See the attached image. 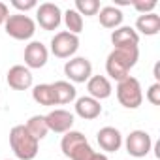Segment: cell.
Wrapping results in <instances>:
<instances>
[{
  "mask_svg": "<svg viewBox=\"0 0 160 160\" xmlns=\"http://www.w3.org/2000/svg\"><path fill=\"white\" fill-rule=\"evenodd\" d=\"M45 122H47V128L51 132L66 134V132L72 130V126L75 122V117L68 109H53L45 115Z\"/></svg>",
  "mask_w": 160,
  "mask_h": 160,
  "instance_id": "9",
  "label": "cell"
},
{
  "mask_svg": "<svg viewBox=\"0 0 160 160\" xmlns=\"http://www.w3.org/2000/svg\"><path fill=\"white\" fill-rule=\"evenodd\" d=\"M64 75L72 83H87L92 75V64L85 57H72L64 64Z\"/></svg>",
  "mask_w": 160,
  "mask_h": 160,
  "instance_id": "7",
  "label": "cell"
},
{
  "mask_svg": "<svg viewBox=\"0 0 160 160\" xmlns=\"http://www.w3.org/2000/svg\"><path fill=\"white\" fill-rule=\"evenodd\" d=\"M122 143L126 147V152L134 158H143L152 149V139L145 130H132L126 136V139H122Z\"/></svg>",
  "mask_w": 160,
  "mask_h": 160,
  "instance_id": "6",
  "label": "cell"
},
{
  "mask_svg": "<svg viewBox=\"0 0 160 160\" xmlns=\"http://www.w3.org/2000/svg\"><path fill=\"white\" fill-rule=\"evenodd\" d=\"M145 98H147L149 104H152V106H160V83H152V85L147 89Z\"/></svg>",
  "mask_w": 160,
  "mask_h": 160,
  "instance_id": "25",
  "label": "cell"
},
{
  "mask_svg": "<svg viewBox=\"0 0 160 160\" xmlns=\"http://www.w3.org/2000/svg\"><path fill=\"white\" fill-rule=\"evenodd\" d=\"M117 100L122 108L126 109H138L143 102V91H141V83L136 77L128 75L126 79L117 83Z\"/></svg>",
  "mask_w": 160,
  "mask_h": 160,
  "instance_id": "3",
  "label": "cell"
},
{
  "mask_svg": "<svg viewBox=\"0 0 160 160\" xmlns=\"http://www.w3.org/2000/svg\"><path fill=\"white\" fill-rule=\"evenodd\" d=\"M8 15H10V10H8V6H6L4 2H0V25H4V23H6Z\"/></svg>",
  "mask_w": 160,
  "mask_h": 160,
  "instance_id": "28",
  "label": "cell"
},
{
  "mask_svg": "<svg viewBox=\"0 0 160 160\" xmlns=\"http://www.w3.org/2000/svg\"><path fill=\"white\" fill-rule=\"evenodd\" d=\"M87 91H89L91 98L100 102V100H106V98L111 96L113 87H111L109 77H106V75H91V79L87 81Z\"/></svg>",
  "mask_w": 160,
  "mask_h": 160,
  "instance_id": "13",
  "label": "cell"
},
{
  "mask_svg": "<svg viewBox=\"0 0 160 160\" xmlns=\"http://www.w3.org/2000/svg\"><path fill=\"white\" fill-rule=\"evenodd\" d=\"M136 12H139V15H145V13H154V8L158 6L156 0H149V2H143V0H139V2H134L132 4Z\"/></svg>",
  "mask_w": 160,
  "mask_h": 160,
  "instance_id": "24",
  "label": "cell"
},
{
  "mask_svg": "<svg viewBox=\"0 0 160 160\" xmlns=\"http://www.w3.org/2000/svg\"><path fill=\"white\" fill-rule=\"evenodd\" d=\"M102 113V106L98 100L91 98V96H81L75 98V115L81 117L85 121H92L96 117H100Z\"/></svg>",
  "mask_w": 160,
  "mask_h": 160,
  "instance_id": "14",
  "label": "cell"
},
{
  "mask_svg": "<svg viewBox=\"0 0 160 160\" xmlns=\"http://www.w3.org/2000/svg\"><path fill=\"white\" fill-rule=\"evenodd\" d=\"M79 15H85V17H91V15H96L100 12V2L98 0H75V8H73Z\"/></svg>",
  "mask_w": 160,
  "mask_h": 160,
  "instance_id": "23",
  "label": "cell"
},
{
  "mask_svg": "<svg viewBox=\"0 0 160 160\" xmlns=\"http://www.w3.org/2000/svg\"><path fill=\"white\" fill-rule=\"evenodd\" d=\"M12 6L17 8L19 12H28V10H36L38 2L36 0H27V2H23V0H12Z\"/></svg>",
  "mask_w": 160,
  "mask_h": 160,
  "instance_id": "27",
  "label": "cell"
},
{
  "mask_svg": "<svg viewBox=\"0 0 160 160\" xmlns=\"http://www.w3.org/2000/svg\"><path fill=\"white\" fill-rule=\"evenodd\" d=\"M139 58V47L128 45V47H113V51L106 58V72L115 81H122L130 75V70L138 64Z\"/></svg>",
  "mask_w": 160,
  "mask_h": 160,
  "instance_id": "1",
  "label": "cell"
},
{
  "mask_svg": "<svg viewBox=\"0 0 160 160\" xmlns=\"http://www.w3.org/2000/svg\"><path fill=\"white\" fill-rule=\"evenodd\" d=\"M10 147L17 160H34L38 154V139L30 136L25 124H17L10 130Z\"/></svg>",
  "mask_w": 160,
  "mask_h": 160,
  "instance_id": "2",
  "label": "cell"
},
{
  "mask_svg": "<svg viewBox=\"0 0 160 160\" xmlns=\"http://www.w3.org/2000/svg\"><path fill=\"white\" fill-rule=\"evenodd\" d=\"M111 43L115 47H128L139 43V34L132 27H119L111 32Z\"/></svg>",
  "mask_w": 160,
  "mask_h": 160,
  "instance_id": "16",
  "label": "cell"
},
{
  "mask_svg": "<svg viewBox=\"0 0 160 160\" xmlns=\"http://www.w3.org/2000/svg\"><path fill=\"white\" fill-rule=\"evenodd\" d=\"M6 160H12V158H6Z\"/></svg>",
  "mask_w": 160,
  "mask_h": 160,
  "instance_id": "30",
  "label": "cell"
},
{
  "mask_svg": "<svg viewBox=\"0 0 160 160\" xmlns=\"http://www.w3.org/2000/svg\"><path fill=\"white\" fill-rule=\"evenodd\" d=\"M25 128L30 132V136L34 138V139H43L45 136H47V132H49V128H47V122H45V115H32L28 121H27V124H25Z\"/></svg>",
  "mask_w": 160,
  "mask_h": 160,
  "instance_id": "21",
  "label": "cell"
},
{
  "mask_svg": "<svg viewBox=\"0 0 160 160\" xmlns=\"http://www.w3.org/2000/svg\"><path fill=\"white\" fill-rule=\"evenodd\" d=\"M89 145V139L81 134V132H77V130H70L62 136V141H60V149L64 152V156H73L79 149H83Z\"/></svg>",
  "mask_w": 160,
  "mask_h": 160,
  "instance_id": "15",
  "label": "cell"
},
{
  "mask_svg": "<svg viewBox=\"0 0 160 160\" xmlns=\"http://www.w3.org/2000/svg\"><path fill=\"white\" fill-rule=\"evenodd\" d=\"M100 15H98V19H100V25L104 27V28H119V27H122V19H124V15H122V12L117 8V6H104V8H100V12H98Z\"/></svg>",
  "mask_w": 160,
  "mask_h": 160,
  "instance_id": "17",
  "label": "cell"
},
{
  "mask_svg": "<svg viewBox=\"0 0 160 160\" xmlns=\"http://www.w3.org/2000/svg\"><path fill=\"white\" fill-rule=\"evenodd\" d=\"M36 23L43 30H57L62 23V12L53 2H43L36 8Z\"/></svg>",
  "mask_w": 160,
  "mask_h": 160,
  "instance_id": "8",
  "label": "cell"
},
{
  "mask_svg": "<svg viewBox=\"0 0 160 160\" xmlns=\"http://www.w3.org/2000/svg\"><path fill=\"white\" fill-rule=\"evenodd\" d=\"M51 85H53V91H55V96H57V104L64 106V104L75 102L77 91H75V87L70 81H55Z\"/></svg>",
  "mask_w": 160,
  "mask_h": 160,
  "instance_id": "19",
  "label": "cell"
},
{
  "mask_svg": "<svg viewBox=\"0 0 160 160\" xmlns=\"http://www.w3.org/2000/svg\"><path fill=\"white\" fill-rule=\"evenodd\" d=\"M49 51L42 42H30L25 47V66L28 70H40L47 64Z\"/></svg>",
  "mask_w": 160,
  "mask_h": 160,
  "instance_id": "11",
  "label": "cell"
},
{
  "mask_svg": "<svg viewBox=\"0 0 160 160\" xmlns=\"http://www.w3.org/2000/svg\"><path fill=\"white\" fill-rule=\"evenodd\" d=\"M6 81L13 91H28L32 87V83H34V77H32V72L27 66L15 64V66H12L8 70Z\"/></svg>",
  "mask_w": 160,
  "mask_h": 160,
  "instance_id": "10",
  "label": "cell"
},
{
  "mask_svg": "<svg viewBox=\"0 0 160 160\" xmlns=\"http://www.w3.org/2000/svg\"><path fill=\"white\" fill-rule=\"evenodd\" d=\"M4 30L10 38L25 42L36 34V21L27 13H13V15H8L4 23Z\"/></svg>",
  "mask_w": 160,
  "mask_h": 160,
  "instance_id": "4",
  "label": "cell"
},
{
  "mask_svg": "<svg viewBox=\"0 0 160 160\" xmlns=\"http://www.w3.org/2000/svg\"><path fill=\"white\" fill-rule=\"evenodd\" d=\"M152 73H154V79H156L154 83H160V64H158V62L154 64V70H152Z\"/></svg>",
  "mask_w": 160,
  "mask_h": 160,
  "instance_id": "29",
  "label": "cell"
},
{
  "mask_svg": "<svg viewBox=\"0 0 160 160\" xmlns=\"http://www.w3.org/2000/svg\"><path fill=\"white\" fill-rule=\"evenodd\" d=\"M136 32L145 36H156L160 32V15L158 13H145L136 19Z\"/></svg>",
  "mask_w": 160,
  "mask_h": 160,
  "instance_id": "18",
  "label": "cell"
},
{
  "mask_svg": "<svg viewBox=\"0 0 160 160\" xmlns=\"http://www.w3.org/2000/svg\"><path fill=\"white\" fill-rule=\"evenodd\" d=\"M32 98H34V102H36V104L45 106V108L57 106V96H55L53 85H49V83L36 85V87L32 89Z\"/></svg>",
  "mask_w": 160,
  "mask_h": 160,
  "instance_id": "20",
  "label": "cell"
},
{
  "mask_svg": "<svg viewBox=\"0 0 160 160\" xmlns=\"http://www.w3.org/2000/svg\"><path fill=\"white\" fill-rule=\"evenodd\" d=\"M79 49V38L68 30H60L51 38V53L57 58H72Z\"/></svg>",
  "mask_w": 160,
  "mask_h": 160,
  "instance_id": "5",
  "label": "cell"
},
{
  "mask_svg": "<svg viewBox=\"0 0 160 160\" xmlns=\"http://www.w3.org/2000/svg\"><path fill=\"white\" fill-rule=\"evenodd\" d=\"M62 21H64L68 32H72V34H75V36L83 30V17L79 15L75 10H72V8L62 13Z\"/></svg>",
  "mask_w": 160,
  "mask_h": 160,
  "instance_id": "22",
  "label": "cell"
},
{
  "mask_svg": "<svg viewBox=\"0 0 160 160\" xmlns=\"http://www.w3.org/2000/svg\"><path fill=\"white\" fill-rule=\"evenodd\" d=\"M94 152L96 151H92V147L87 145L83 149H79L73 156H70V160H94Z\"/></svg>",
  "mask_w": 160,
  "mask_h": 160,
  "instance_id": "26",
  "label": "cell"
},
{
  "mask_svg": "<svg viewBox=\"0 0 160 160\" xmlns=\"http://www.w3.org/2000/svg\"><path fill=\"white\" fill-rule=\"evenodd\" d=\"M96 141L104 152H117L122 147V134L115 126H104L98 130Z\"/></svg>",
  "mask_w": 160,
  "mask_h": 160,
  "instance_id": "12",
  "label": "cell"
}]
</instances>
